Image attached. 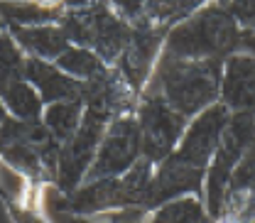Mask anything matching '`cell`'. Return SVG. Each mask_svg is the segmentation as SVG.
<instances>
[{
	"instance_id": "1",
	"label": "cell",
	"mask_w": 255,
	"mask_h": 223,
	"mask_svg": "<svg viewBox=\"0 0 255 223\" xmlns=\"http://www.w3.org/2000/svg\"><path fill=\"white\" fill-rule=\"evenodd\" d=\"M228 108L221 103L209 106L196 118H191L177 150L155 167L142 211L150 214L157 206L179 196H204V177L214 157L221 135L228 125Z\"/></svg>"
},
{
	"instance_id": "2",
	"label": "cell",
	"mask_w": 255,
	"mask_h": 223,
	"mask_svg": "<svg viewBox=\"0 0 255 223\" xmlns=\"http://www.w3.org/2000/svg\"><path fill=\"white\" fill-rule=\"evenodd\" d=\"M241 27L228 15L223 2L199 5L187 20L167 32L162 54L187 62L219 59L226 62L231 54L238 52Z\"/></svg>"
},
{
	"instance_id": "3",
	"label": "cell",
	"mask_w": 255,
	"mask_h": 223,
	"mask_svg": "<svg viewBox=\"0 0 255 223\" xmlns=\"http://www.w3.org/2000/svg\"><path fill=\"white\" fill-rule=\"evenodd\" d=\"M221 74L223 62L219 59L187 62L162 54L147 89L157 91L172 111L191 120L209 106L219 103Z\"/></svg>"
},
{
	"instance_id": "4",
	"label": "cell",
	"mask_w": 255,
	"mask_h": 223,
	"mask_svg": "<svg viewBox=\"0 0 255 223\" xmlns=\"http://www.w3.org/2000/svg\"><path fill=\"white\" fill-rule=\"evenodd\" d=\"M155 174V164L147 159H137L126 174L111 177V179H98V182H84L79 189L71 194L52 196V209L57 214L66 216H94V214H113V211H130L140 209L145 204V196L150 189Z\"/></svg>"
},
{
	"instance_id": "5",
	"label": "cell",
	"mask_w": 255,
	"mask_h": 223,
	"mask_svg": "<svg viewBox=\"0 0 255 223\" xmlns=\"http://www.w3.org/2000/svg\"><path fill=\"white\" fill-rule=\"evenodd\" d=\"M59 27L74 47L91 49L106 66H118L130 39V27L103 2L66 5Z\"/></svg>"
},
{
	"instance_id": "6",
	"label": "cell",
	"mask_w": 255,
	"mask_h": 223,
	"mask_svg": "<svg viewBox=\"0 0 255 223\" xmlns=\"http://www.w3.org/2000/svg\"><path fill=\"white\" fill-rule=\"evenodd\" d=\"M255 140V113H231L228 125L223 130L221 142L209 162L206 177H204V206L209 219L216 223L226 191L231 184V174L236 164L246 155Z\"/></svg>"
},
{
	"instance_id": "7",
	"label": "cell",
	"mask_w": 255,
	"mask_h": 223,
	"mask_svg": "<svg viewBox=\"0 0 255 223\" xmlns=\"http://www.w3.org/2000/svg\"><path fill=\"white\" fill-rule=\"evenodd\" d=\"M135 120L140 127L142 159L152 162L155 167L177 150L184 130L189 125V120L179 115L177 111H172L167 101L152 89H145L140 96Z\"/></svg>"
},
{
	"instance_id": "8",
	"label": "cell",
	"mask_w": 255,
	"mask_h": 223,
	"mask_svg": "<svg viewBox=\"0 0 255 223\" xmlns=\"http://www.w3.org/2000/svg\"><path fill=\"white\" fill-rule=\"evenodd\" d=\"M111 123H113V118L108 113L91 108V106H84L81 125L76 130V135L62 147V155H59L57 174H54V189L59 194H71L84 184V177H86L96 152H98V145Z\"/></svg>"
},
{
	"instance_id": "9",
	"label": "cell",
	"mask_w": 255,
	"mask_h": 223,
	"mask_svg": "<svg viewBox=\"0 0 255 223\" xmlns=\"http://www.w3.org/2000/svg\"><path fill=\"white\" fill-rule=\"evenodd\" d=\"M140 157H142V145H140V127H137L135 115L118 118L106 130L84 182L121 177Z\"/></svg>"
},
{
	"instance_id": "10",
	"label": "cell",
	"mask_w": 255,
	"mask_h": 223,
	"mask_svg": "<svg viewBox=\"0 0 255 223\" xmlns=\"http://www.w3.org/2000/svg\"><path fill=\"white\" fill-rule=\"evenodd\" d=\"M164 39H167L164 30L130 27L128 47L116 69L123 74L128 86L137 96H142V91L147 89V84H150V79L155 74V66H157L162 49H164Z\"/></svg>"
},
{
	"instance_id": "11",
	"label": "cell",
	"mask_w": 255,
	"mask_h": 223,
	"mask_svg": "<svg viewBox=\"0 0 255 223\" xmlns=\"http://www.w3.org/2000/svg\"><path fill=\"white\" fill-rule=\"evenodd\" d=\"M219 103L228 113H255V59L248 54H231L223 62Z\"/></svg>"
},
{
	"instance_id": "12",
	"label": "cell",
	"mask_w": 255,
	"mask_h": 223,
	"mask_svg": "<svg viewBox=\"0 0 255 223\" xmlns=\"http://www.w3.org/2000/svg\"><path fill=\"white\" fill-rule=\"evenodd\" d=\"M22 79L39 94L44 106L62 103V101H81V94H84L81 81L66 76L62 69H57L52 62H42V59H34V57H27Z\"/></svg>"
},
{
	"instance_id": "13",
	"label": "cell",
	"mask_w": 255,
	"mask_h": 223,
	"mask_svg": "<svg viewBox=\"0 0 255 223\" xmlns=\"http://www.w3.org/2000/svg\"><path fill=\"white\" fill-rule=\"evenodd\" d=\"M7 34L15 39V44L34 59L42 62H57L64 52L71 47L69 37L59 25H39V27H7Z\"/></svg>"
},
{
	"instance_id": "14",
	"label": "cell",
	"mask_w": 255,
	"mask_h": 223,
	"mask_svg": "<svg viewBox=\"0 0 255 223\" xmlns=\"http://www.w3.org/2000/svg\"><path fill=\"white\" fill-rule=\"evenodd\" d=\"M62 2H0L5 27H39L59 25L64 15Z\"/></svg>"
},
{
	"instance_id": "15",
	"label": "cell",
	"mask_w": 255,
	"mask_h": 223,
	"mask_svg": "<svg viewBox=\"0 0 255 223\" xmlns=\"http://www.w3.org/2000/svg\"><path fill=\"white\" fill-rule=\"evenodd\" d=\"M0 103L7 111V115L20 120V123H39L42 113H44V103H42L39 94L32 89L25 79L10 84L7 91L0 96Z\"/></svg>"
},
{
	"instance_id": "16",
	"label": "cell",
	"mask_w": 255,
	"mask_h": 223,
	"mask_svg": "<svg viewBox=\"0 0 255 223\" xmlns=\"http://www.w3.org/2000/svg\"><path fill=\"white\" fill-rule=\"evenodd\" d=\"M81 115H84V103L81 101L52 103V106H44L42 125L47 127V132L64 147L76 135V130L81 125Z\"/></svg>"
},
{
	"instance_id": "17",
	"label": "cell",
	"mask_w": 255,
	"mask_h": 223,
	"mask_svg": "<svg viewBox=\"0 0 255 223\" xmlns=\"http://www.w3.org/2000/svg\"><path fill=\"white\" fill-rule=\"evenodd\" d=\"M147 223H214L206 214L204 199L199 196H179L150 211Z\"/></svg>"
},
{
	"instance_id": "18",
	"label": "cell",
	"mask_w": 255,
	"mask_h": 223,
	"mask_svg": "<svg viewBox=\"0 0 255 223\" xmlns=\"http://www.w3.org/2000/svg\"><path fill=\"white\" fill-rule=\"evenodd\" d=\"M54 66L62 69L66 76L81 81V84L94 81L96 76H101V74L108 69V66L101 62L91 49H81V47H74V44H71L62 57L54 62Z\"/></svg>"
},
{
	"instance_id": "19",
	"label": "cell",
	"mask_w": 255,
	"mask_h": 223,
	"mask_svg": "<svg viewBox=\"0 0 255 223\" xmlns=\"http://www.w3.org/2000/svg\"><path fill=\"white\" fill-rule=\"evenodd\" d=\"M25 62H27V54L15 44V39L5 30L0 34V96L7 91L10 84L22 79Z\"/></svg>"
},
{
	"instance_id": "20",
	"label": "cell",
	"mask_w": 255,
	"mask_h": 223,
	"mask_svg": "<svg viewBox=\"0 0 255 223\" xmlns=\"http://www.w3.org/2000/svg\"><path fill=\"white\" fill-rule=\"evenodd\" d=\"M228 15L238 22L241 30L255 32V0H238V2H223Z\"/></svg>"
},
{
	"instance_id": "21",
	"label": "cell",
	"mask_w": 255,
	"mask_h": 223,
	"mask_svg": "<svg viewBox=\"0 0 255 223\" xmlns=\"http://www.w3.org/2000/svg\"><path fill=\"white\" fill-rule=\"evenodd\" d=\"M238 52L248 54L251 59H255V32L241 30V42H238Z\"/></svg>"
},
{
	"instance_id": "22",
	"label": "cell",
	"mask_w": 255,
	"mask_h": 223,
	"mask_svg": "<svg viewBox=\"0 0 255 223\" xmlns=\"http://www.w3.org/2000/svg\"><path fill=\"white\" fill-rule=\"evenodd\" d=\"M62 216V223H94L89 219H81V216H66V214H59ZM111 223H137V221H111Z\"/></svg>"
},
{
	"instance_id": "23",
	"label": "cell",
	"mask_w": 255,
	"mask_h": 223,
	"mask_svg": "<svg viewBox=\"0 0 255 223\" xmlns=\"http://www.w3.org/2000/svg\"><path fill=\"white\" fill-rule=\"evenodd\" d=\"M7 118H10V115H7V111L2 108V103H0V130H2V125H5V123H7Z\"/></svg>"
},
{
	"instance_id": "24",
	"label": "cell",
	"mask_w": 255,
	"mask_h": 223,
	"mask_svg": "<svg viewBox=\"0 0 255 223\" xmlns=\"http://www.w3.org/2000/svg\"><path fill=\"white\" fill-rule=\"evenodd\" d=\"M5 30H7V27H5V20H2V12H0V34H2Z\"/></svg>"
}]
</instances>
